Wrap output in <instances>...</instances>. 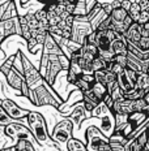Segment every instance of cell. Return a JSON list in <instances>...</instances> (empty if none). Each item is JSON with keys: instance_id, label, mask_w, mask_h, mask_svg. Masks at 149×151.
Masks as SVG:
<instances>
[{"instance_id": "1", "label": "cell", "mask_w": 149, "mask_h": 151, "mask_svg": "<svg viewBox=\"0 0 149 151\" xmlns=\"http://www.w3.org/2000/svg\"><path fill=\"white\" fill-rule=\"evenodd\" d=\"M26 124H28V128L30 129V132L33 133V136H34L37 143L39 145V146H42V145L46 143V145H51L54 147H58L56 143L52 141L51 136H50L46 120L41 113L30 111L29 116L26 117Z\"/></svg>"}, {"instance_id": "2", "label": "cell", "mask_w": 149, "mask_h": 151, "mask_svg": "<svg viewBox=\"0 0 149 151\" xmlns=\"http://www.w3.org/2000/svg\"><path fill=\"white\" fill-rule=\"evenodd\" d=\"M50 89H52L51 86H49V83L42 82L41 85H38L36 89L30 90V95L29 100L37 107H42V106H51L54 108L59 109L60 107L64 104L62 99L58 96V94H55L52 91H50Z\"/></svg>"}, {"instance_id": "3", "label": "cell", "mask_w": 149, "mask_h": 151, "mask_svg": "<svg viewBox=\"0 0 149 151\" xmlns=\"http://www.w3.org/2000/svg\"><path fill=\"white\" fill-rule=\"evenodd\" d=\"M90 117L98 119L100 120V128L102 133L107 137H111L116 129V117L115 113L113 112L111 107L107 104L106 102H102L98 107L93 109Z\"/></svg>"}, {"instance_id": "4", "label": "cell", "mask_w": 149, "mask_h": 151, "mask_svg": "<svg viewBox=\"0 0 149 151\" xmlns=\"http://www.w3.org/2000/svg\"><path fill=\"white\" fill-rule=\"evenodd\" d=\"M116 35V31L110 29L105 31H96V46L100 51V56L107 63L114 60L115 53L113 51V40Z\"/></svg>"}, {"instance_id": "5", "label": "cell", "mask_w": 149, "mask_h": 151, "mask_svg": "<svg viewBox=\"0 0 149 151\" xmlns=\"http://www.w3.org/2000/svg\"><path fill=\"white\" fill-rule=\"evenodd\" d=\"M73 128L75 124L71 119H63L62 121H59L55 127L52 128V130L50 132V136H51L52 141L56 143V146H60V145H65L69 142V139L72 137V133H73Z\"/></svg>"}, {"instance_id": "6", "label": "cell", "mask_w": 149, "mask_h": 151, "mask_svg": "<svg viewBox=\"0 0 149 151\" xmlns=\"http://www.w3.org/2000/svg\"><path fill=\"white\" fill-rule=\"evenodd\" d=\"M84 136L89 151H100L105 145L110 143V138L105 136L102 130L96 125H88V128L84 132Z\"/></svg>"}, {"instance_id": "7", "label": "cell", "mask_w": 149, "mask_h": 151, "mask_svg": "<svg viewBox=\"0 0 149 151\" xmlns=\"http://www.w3.org/2000/svg\"><path fill=\"white\" fill-rule=\"evenodd\" d=\"M1 128H3V133L7 137L15 139V142H17V141H20V139H28L33 143L37 142L33 133L30 132V129L17 121H12L11 124L5 125V127H1Z\"/></svg>"}, {"instance_id": "8", "label": "cell", "mask_w": 149, "mask_h": 151, "mask_svg": "<svg viewBox=\"0 0 149 151\" xmlns=\"http://www.w3.org/2000/svg\"><path fill=\"white\" fill-rule=\"evenodd\" d=\"M4 77H5V80H7L9 87H12L13 90L18 91L23 96L29 98L30 89H29V86H28V83H26V80H25L24 73H21V72H18L15 67H12L11 70H9L7 74H4Z\"/></svg>"}, {"instance_id": "9", "label": "cell", "mask_w": 149, "mask_h": 151, "mask_svg": "<svg viewBox=\"0 0 149 151\" xmlns=\"http://www.w3.org/2000/svg\"><path fill=\"white\" fill-rule=\"evenodd\" d=\"M23 61H24V76L26 83L29 86L30 90L36 89L38 85H41L42 82H45V77L41 73L39 69H37L31 63L26 59V56L23 53Z\"/></svg>"}, {"instance_id": "10", "label": "cell", "mask_w": 149, "mask_h": 151, "mask_svg": "<svg viewBox=\"0 0 149 151\" xmlns=\"http://www.w3.org/2000/svg\"><path fill=\"white\" fill-rule=\"evenodd\" d=\"M137 78H139V73L129 68H124L122 73L118 74V83L123 95L128 94L129 91L135 90L137 87Z\"/></svg>"}, {"instance_id": "11", "label": "cell", "mask_w": 149, "mask_h": 151, "mask_svg": "<svg viewBox=\"0 0 149 151\" xmlns=\"http://www.w3.org/2000/svg\"><path fill=\"white\" fill-rule=\"evenodd\" d=\"M21 35V25L20 16L8 20H0V43H4L5 39L11 35Z\"/></svg>"}, {"instance_id": "12", "label": "cell", "mask_w": 149, "mask_h": 151, "mask_svg": "<svg viewBox=\"0 0 149 151\" xmlns=\"http://www.w3.org/2000/svg\"><path fill=\"white\" fill-rule=\"evenodd\" d=\"M3 109L9 115V117L15 121H18V120H26V117L29 116L30 111L29 109H25V108H21L20 106H17L13 100L11 99H7V98H3L1 99V104H0Z\"/></svg>"}, {"instance_id": "13", "label": "cell", "mask_w": 149, "mask_h": 151, "mask_svg": "<svg viewBox=\"0 0 149 151\" xmlns=\"http://www.w3.org/2000/svg\"><path fill=\"white\" fill-rule=\"evenodd\" d=\"M93 27L90 25V21H82L76 18L75 24H73V30H72V38L75 42L80 43V45H84L85 40H86L88 35L90 33H93Z\"/></svg>"}, {"instance_id": "14", "label": "cell", "mask_w": 149, "mask_h": 151, "mask_svg": "<svg viewBox=\"0 0 149 151\" xmlns=\"http://www.w3.org/2000/svg\"><path fill=\"white\" fill-rule=\"evenodd\" d=\"M94 77H96V81L100 83L107 86V89H111V87L118 82V74L113 73V72L107 70V69H102V70H98L94 73Z\"/></svg>"}, {"instance_id": "15", "label": "cell", "mask_w": 149, "mask_h": 151, "mask_svg": "<svg viewBox=\"0 0 149 151\" xmlns=\"http://www.w3.org/2000/svg\"><path fill=\"white\" fill-rule=\"evenodd\" d=\"M51 53H55V55H64V51H63V48L58 43V40L55 39V37L49 34L46 38L45 45L42 47V55L47 56V55H51Z\"/></svg>"}, {"instance_id": "16", "label": "cell", "mask_w": 149, "mask_h": 151, "mask_svg": "<svg viewBox=\"0 0 149 151\" xmlns=\"http://www.w3.org/2000/svg\"><path fill=\"white\" fill-rule=\"evenodd\" d=\"M128 47L129 43L124 37V34L116 33L115 38L113 40V51L115 53V56L118 55H128Z\"/></svg>"}, {"instance_id": "17", "label": "cell", "mask_w": 149, "mask_h": 151, "mask_svg": "<svg viewBox=\"0 0 149 151\" xmlns=\"http://www.w3.org/2000/svg\"><path fill=\"white\" fill-rule=\"evenodd\" d=\"M86 109H85L84 104L81 103H76L73 106V109H72L71 113H68V119H71L72 121H73L75 124V128H80L82 120H85L86 119Z\"/></svg>"}, {"instance_id": "18", "label": "cell", "mask_w": 149, "mask_h": 151, "mask_svg": "<svg viewBox=\"0 0 149 151\" xmlns=\"http://www.w3.org/2000/svg\"><path fill=\"white\" fill-rule=\"evenodd\" d=\"M124 37L127 38V40H128L129 45H132V46L139 45V42H140L141 38H142V26H141V24L135 22L128 30L126 31Z\"/></svg>"}, {"instance_id": "19", "label": "cell", "mask_w": 149, "mask_h": 151, "mask_svg": "<svg viewBox=\"0 0 149 151\" xmlns=\"http://www.w3.org/2000/svg\"><path fill=\"white\" fill-rule=\"evenodd\" d=\"M20 13L17 12V7H16V3L13 0H9L7 3V8H5L4 13H1V17L0 20H8V18H15L18 17Z\"/></svg>"}, {"instance_id": "20", "label": "cell", "mask_w": 149, "mask_h": 151, "mask_svg": "<svg viewBox=\"0 0 149 151\" xmlns=\"http://www.w3.org/2000/svg\"><path fill=\"white\" fill-rule=\"evenodd\" d=\"M68 151H89L86 147V143L80 141L78 138H71L69 142L67 143Z\"/></svg>"}, {"instance_id": "21", "label": "cell", "mask_w": 149, "mask_h": 151, "mask_svg": "<svg viewBox=\"0 0 149 151\" xmlns=\"http://www.w3.org/2000/svg\"><path fill=\"white\" fill-rule=\"evenodd\" d=\"M88 14H89V11H88L86 0H78L75 5L73 16L75 17H85V16H88Z\"/></svg>"}, {"instance_id": "22", "label": "cell", "mask_w": 149, "mask_h": 151, "mask_svg": "<svg viewBox=\"0 0 149 151\" xmlns=\"http://www.w3.org/2000/svg\"><path fill=\"white\" fill-rule=\"evenodd\" d=\"M109 16H110V14H107L106 12L103 11V9H101V11L98 12V13L90 20V25H92V27H93V30L96 31V30L98 29V26H100V25L102 24L103 21L106 20L107 17H109Z\"/></svg>"}, {"instance_id": "23", "label": "cell", "mask_w": 149, "mask_h": 151, "mask_svg": "<svg viewBox=\"0 0 149 151\" xmlns=\"http://www.w3.org/2000/svg\"><path fill=\"white\" fill-rule=\"evenodd\" d=\"M131 1H132V4H131V8H129L128 13L135 22H139V21H140V17H141V7L139 5L137 1H135V0H131Z\"/></svg>"}, {"instance_id": "24", "label": "cell", "mask_w": 149, "mask_h": 151, "mask_svg": "<svg viewBox=\"0 0 149 151\" xmlns=\"http://www.w3.org/2000/svg\"><path fill=\"white\" fill-rule=\"evenodd\" d=\"M145 91L147 90H142V89H139V87H136L135 90L129 91L128 94H124V98L127 99H132V100H137V99H142L145 95Z\"/></svg>"}, {"instance_id": "25", "label": "cell", "mask_w": 149, "mask_h": 151, "mask_svg": "<svg viewBox=\"0 0 149 151\" xmlns=\"http://www.w3.org/2000/svg\"><path fill=\"white\" fill-rule=\"evenodd\" d=\"M137 87L142 90H148L149 89V73H139L137 78Z\"/></svg>"}, {"instance_id": "26", "label": "cell", "mask_w": 149, "mask_h": 151, "mask_svg": "<svg viewBox=\"0 0 149 151\" xmlns=\"http://www.w3.org/2000/svg\"><path fill=\"white\" fill-rule=\"evenodd\" d=\"M107 70H110V72H113V73H115V74H119V73H122L123 72V68L120 64H118L115 60H111V61H109L107 63Z\"/></svg>"}, {"instance_id": "27", "label": "cell", "mask_w": 149, "mask_h": 151, "mask_svg": "<svg viewBox=\"0 0 149 151\" xmlns=\"http://www.w3.org/2000/svg\"><path fill=\"white\" fill-rule=\"evenodd\" d=\"M13 121L11 117H9V115L7 112L4 111V109L0 107V125L1 127H5V125H8V124H11V122Z\"/></svg>"}, {"instance_id": "28", "label": "cell", "mask_w": 149, "mask_h": 151, "mask_svg": "<svg viewBox=\"0 0 149 151\" xmlns=\"http://www.w3.org/2000/svg\"><path fill=\"white\" fill-rule=\"evenodd\" d=\"M142 38H149V22L142 24Z\"/></svg>"}, {"instance_id": "29", "label": "cell", "mask_w": 149, "mask_h": 151, "mask_svg": "<svg viewBox=\"0 0 149 151\" xmlns=\"http://www.w3.org/2000/svg\"><path fill=\"white\" fill-rule=\"evenodd\" d=\"M77 1H78V0H69V3H71V4H76Z\"/></svg>"}, {"instance_id": "30", "label": "cell", "mask_w": 149, "mask_h": 151, "mask_svg": "<svg viewBox=\"0 0 149 151\" xmlns=\"http://www.w3.org/2000/svg\"><path fill=\"white\" fill-rule=\"evenodd\" d=\"M147 149L149 150V138H148V143H147Z\"/></svg>"}, {"instance_id": "31", "label": "cell", "mask_w": 149, "mask_h": 151, "mask_svg": "<svg viewBox=\"0 0 149 151\" xmlns=\"http://www.w3.org/2000/svg\"><path fill=\"white\" fill-rule=\"evenodd\" d=\"M147 73H149V67H148V72H147Z\"/></svg>"}, {"instance_id": "32", "label": "cell", "mask_w": 149, "mask_h": 151, "mask_svg": "<svg viewBox=\"0 0 149 151\" xmlns=\"http://www.w3.org/2000/svg\"><path fill=\"white\" fill-rule=\"evenodd\" d=\"M52 151H55V150H52Z\"/></svg>"}]
</instances>
